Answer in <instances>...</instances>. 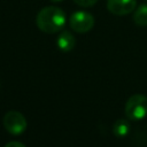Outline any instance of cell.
Here are the masks:
<instances>
[{
  "label": "cell",
  "instance_id": "1",
  "mask_svg": "<svg viewBox=\"0 0 147 147\" xmlns=\"http://www.w3.org/2000/svg\"><path fill=\"white\" fill-rule=\"evenodd\" d=\"M67 22L64 11L56 6H48L42 8L36 18L37 26L45 33H56L63 29Z\"/></svg>",
  "mask_w": 147,
  "mask_h": 147
},
{
  "label": "cell",
  "instance_id": "2",
  "mask_svg": "<svg viewBox=\"0 0 147 147\" xmlns=\"http://www.w3.org/2000/svg\"><path fill=\"white\" fill-rule=\"evenodd\" d=\"M125 115L129 119L140 121L147 116V96L144 94H134L130 96L125 103Z\"/></svg>",
  "mask_w": 147,
  "mask_h": 147
},
{
  "label": "cell",
  "instance_id": "3",
  "mask_svg": "<svg viewBox=\"0 0 147 147\" xmlns=\"http://www.w3.org/2000/svg\"><path fill=\"white\" fill-rule=\"evenodd\" d=\"M5 129L11 134H21L26 129V119L23 114L16 110H9L2 119Z\"/></svg>",
  "mask_w": 147,
  "mask_h": 147
},
{
  "label": "cell",
  "instance_id": "4",
  "mask_svg": "<svg viewBox=\"0 0 147 147\" xmlns=\"http://www.w3.org/2000/svg\"><path fill=\"white\" fill-rule=\"evenodd\" d=\"M69 25L78 33H86L94 26V17L87 11H75L69 17Z\"/></svg>",
  "mask_w": 147,
  "mask_h": 147
},
{
  "label": "cell",
  "instance_id": "5",
  "mask_svg": "<svg viewBox=\"0 0 147 147\" xmlns=\"http://www.w3.org/2000/svg\"><path fill=\"white\" fill-rule=\"evenodd\" d=\"M136 0H108L107 8L108 10L117 16H124L132 13L136 8Z\"/></svg>",
  "mask_w": 147,
  "mask_h": 147
},
{
  "label": "cell",
  "instance_id": "6",
  "mask_svg": "<svg viewBox=\"0 0 147 147\" xmlns=\"http://www.w3.org/2000/svg\"><path fill=\"white\" fill-rule=\"evenodd\" d=\"M56 45L59 49H61L62 52H70L74 49L76 45V39L74 34L70 33L69 31H62L57 37Z\"/></svg>",
  "mask_w": 147,
  "mask_h": 147
},
{
  "label": "cell",
  "instance_id": "7",
  "mask_svg": "<svg viewBox=\"0 0 147 147\" xmlns=\"http://www.w3.org/2000/svg\"><path fill=\"white\" fill-rule=\"evenodd\" d=\"M133 22L138 26H147V3L140 5L133 13Z\"/></svg>",
  "mask_w": 147,
  "mask_h": 147
},
{
  "label": "cell",
  "instance_id": "8",
  "mask_svg": "<svg viewBox=\"0 0 147 147\" xmlns=\"http://www.w3.org/2000/svg\"><path fill=\"white\" fill-rule=\"evenodd\" d=\"M129 130H130V124L126 119H123V118L117 119L113 125V132L118 138L125 137L127 134Z\"/></svg>",
  "mask_w": 147,
  "mask_h": 147
},
{
  "label": "cell",
  "instance_id": "9",
  "mask_svg": "<svg viewBox=\"0 0 147 147\" xmlns=\"http://www.w3.org/2000/svg\"><path fill=\"white\" fill-rule=\"evenodd\" d=\"M74 1L80 7H92L96 3L98 0H74Z\"/></svg>",
  "mask_w": 147,
  "mask_h": 147
},
{
  "label": "cell",
  "instance_id": "10",
  "mask_svg": "<svg viewBox=\"0 0 147 147\" xmlns=\"http://www.w3.org/2000/svg\"><path fill=\"white\" fill-rule=\"evenodd\" d=\"M5 147H25V145H23V144L20 142V141H10V142H8Z\"/></svg>",
  "mask_w": 147,
  "mask_h": 147
},
{
  "label": "cell",
  "instance_id": "11",
  "mask_svg": "<svg viewBox=\"0 0 147 147\" xmlns=\"http://www.w3.org/2000/svg\"><path fill=\"white\" fill-rule=\"evenodd\" d=\"M51 1H53V2H60V1H62V0H51Z\"/></svg>",
  "mask_w": 147,
  "mask_h": 147
}]
</instances>
